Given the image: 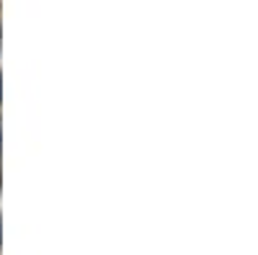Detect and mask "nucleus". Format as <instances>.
Masks as SVG:
<instances>
[{"label": "nucleus", "mask_w": 258, "mask_h": 255, "mask_svg": "<svg viewBox=\"0 0 258 255\" xmlns=\"http://www.w3.org/2000/svg\"><path fill=\"white\" fill-rule=\"evenodd\" d=\"M0 144H3V139H0Z\"/></svg>", "instance_id": "nucleus-1"}]
</instances>
